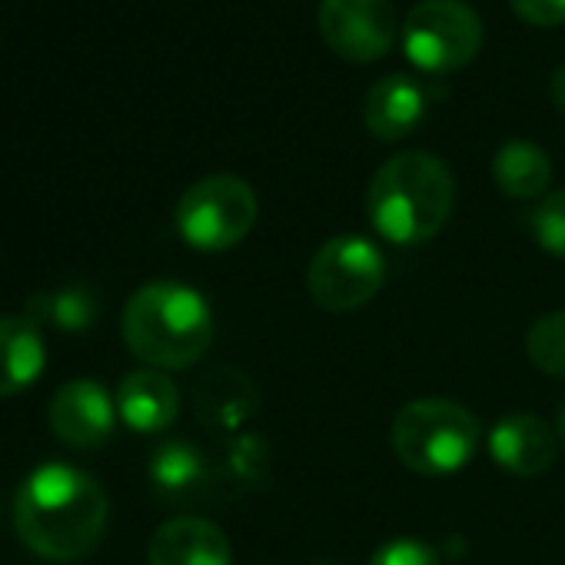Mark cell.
Returning <instances> with one entry per match:
<instances>
[{"instance_id": "obj_12", "label": "cell", "mask_w": 565, "mask_h": 565, "mask_svg": "<svg viewBox=\"0 0 565 565\" xmlns=\"http://www.w3.org/2000/svg\"><path fill=\"white\" fill-rule=\"evenodd\" d=\"M423 117H426V90L409 74L380 77L363 104V124L383 143H396L409 137L423 124Z\"/></svg>"}, {"instance_id": "obj_24", "label": "cell", "mask_w": 565, "mask_h": 565, "mask_svg": "<svg viewBox=\"0 0 565 565\" xmlns=\"http://www.w3.org/2000/svg\"><path fill=\"white\" fill-rule=\"evenodd\" d=\"M555 436H558V443L565 446V406H562L558 416H555Z\"/></svg>"}, {"instance_id": "obj_16", "label": "cell", "mask_w": 565, "mask_h": 565, "mask_svg": "<svg viewBox=\"0 0 565 565\" xmlns=\"http://www.w3.org/2000/svg\"><path fill=\"white\" fill-rule=\"evenodd\" d=\"M24 317L41 330L47 327L61 333H84L100 317V303L94 290L81 287V282H71V287H61V290L34 294L24 307Z\"/></svg>"}, {"instance_id": "obj_20", "label": "cell", "mask_w": 565, "mask_h": 565, "mask_svg": "<svg viewBox=\"0 0 565 565\" xmlns=\"http://www.w3.org/2000/svg\"><path fill=\"white\" fill-rule=\"evenodd\" d=\"M532 236L545 253L565 256V190L539 200L532 213Z\"/></svg>"}, {"instance_id": "obj_13", "label": "cell", "mask_w": 565, "mask_h": 565, "mask_svg": "<svg viewBox=\"0 0 565 565\" xmlns=\"http://www.w3.org/2000/svg\"><path fill=\"white\" fill-rule=\"evenodd\" d=\"M180 413V390L163 370H134L117 390V416L134 433H163Z\"/></svg>"}, {"instance_id": "obj_21", "label": "cell", "mask_w": 565, "mask_h": 565, "mask_svg": "<svg viewBox=\"0 0 565 565\" xmlns=\"http://www.w3.org/2000/svg\"><path fill=\"white\" fill-rule=\"evenodd\" d=\"M370 565H443V558H439V552L429 542L399 535V539L383 542L373 552Z\"/></svg>"}, {"instance_id": "obj_1", "label": "cell", "mask_w": 565, "mask_h": 565, "mask_svg": "<svg viewBox=\"0 0 565 565\" xmlns=\"http://www.w3.org/2000/svg\"><path fill=\"white\" fill-rule=\"evenodd\" d=\"M107 492L104 486L64 462L34 469L14 499V525L21 542L54 562H74L94 552L107 529Z\"/></svg>"}, {"instance_id": "obj_19", "label": "cell", "mask_w": 565, "mask_h": 565, "mask_svg": "<svg viewBox=\"0 0 565 565\" xmlns=\"http://www.w3.org/2000/svg\"><path fill=\"white\" fill-rule=\"evenodd\" d=\"M525 353L535 370L565 380V313L539 317L525 333Z\"/></svg>"}, {"instance_id": "obj_4", "label": "cell", "mask_w": 565, "mask_h": 565, "mask_svg": "<svg viewBox=\"0 0 565 565\" xmlns=\"http://www.w3.org/2000/svg\"><path fill=\"white\" fill-rule=\"evenodd\" d=\"M479 419L452 399H413L393 419V452L419 476H452L476 456Z\"/></svg>"}, {"instance_id": "obj_23", "label": "cell", "mask_w": 565, "mask_h": 565, "mask_svg": "<svg viewBox=\"0 0 565 565\" xmlns=\"http://www.w3.org/2000/svg\"><path fill=\"white\" fill-rule=\"evenodd\" d=\"M548 94H552V104H555V110L565 117V64H562V67H555V74H552V84H548Z\"/></svg>"}, {"instance_id": "obj_11", "label": "cell", "mask_w": 565, "mask_h": 565, "mask_svg": "<svg viewBox=\"0 0 565 565\" xmlns=\"http://www.w3.org/2000/svg\"><path fill=\"white\" fill-rule=\"evenodd\" d=\"M150 565H230L233 548L223 529L200 515H177L157 525L147 545Z\"/></svg>"}, {"instance_id": "obj_3", "label": "cell", "mask_w": 565, "mask_h": 565, "mask_svg": "<svg viewBox=\"0 0 565 565\" xmlns=\"http://www.w3.org/2000/svg\"><path fill=\"white\" fill-rule=\"evenodd\" d=\"M213 310L186 282L157 279L124 307V343L150 370L193 366L213 343Z\"/></svg>"}, {"instance_id": "obj_22", "label": "cell", "mask_w": 565, "mask_h": 565, "mask_svg": "<svg viewBox=\"0 0 565 565\" xmlns=\"http://www.w3.org/2000/svg\"><path fill=\"white\" fill-rule=\"evenodd\" d=\"M509 8L522 24L532 28H562L565 24V0H509Z\"/></svg>"}, {"instance_id": "obj_17", "label": "cell", "mask_w": 565, "mask_h": 565, "mask_svg": "<svg viewBox=\"0 0 565 565\" xmlns=\"http://www.w3.org/2000/svg\"><path fill=\"white\" fill-rule=\"evenodd\" d=\"M256 406V393L243 373L233 370H213L196 386V413L213 426H239Z\"/></svg>"}, {"instance_id": "obj_6", "label": "cell", "mask_w": 565, "mask_h": 565, "mask_svg": "<svg viewBox=\"0 0 565 565\" xmlns=\"http://www.w3.org/2000/svg\"><path fill=\"white\" fill-rule=\"evenodd\" d=\"M482 21L466 0H419L403 21V54L429 77L469 67L482 51Z\"/></svg>"}, {"instance_id": "obj_7", "label": "cell", "mask_w": 565, "mask_h": 565, "mask_svg": "<svg viewBox=\"0 0 565 565\" xmlns=\"http://www.w3.org/2000/svg\"><path fill=\"white\" fill-rule=\"evenodd\" d=\"M383 279L386 259L380 246L356 233L327 239L307 266V290L327 313H350L366 307L383 290Z\"/></svg>"}, {"instance_id": "obj_8", "label": "cell", "mask_w": 565, "mask_h": 565, "mask_svg": "<svg viewBox=\"0 0 565 565\" xmlns=\"http://www.w3.org/2000/svg\"><path fill=\"white\" fill-rule=\"evenodd\" d=\"M320 38L323 44L350 61H383L399 41V18L390 0H320Z\"/></svg>"}, {"instance_id": "obj_14", "label": "cell", "mask_w": 565, "mask_h": 565, "mask_svg": "<svg viewBox=\"0 0 565 565\" xmlns=\"http://www.w3.org/2000/svg\"><path fill=\"white\" fill-rule=\"evenodd\" d=\"M47 366L44 333L28 317H0V399L24 393Z\"/></svg>"}, {"instance_id": "obj_9", "label": "cell", "mask_w": 565, "mask_h": 565, "mask_svg": "<svg viewBox=\"0 0 565 565\" xmlns=\"http://www.w3.org/2000/svg\"><path fill=\"white\" fill-rule=\"evenodd\" d=\"M117 399L94 380H71L51 399V429L74 449H97L110 439Z\"/></svg>"}, {"instance_id": "obj_5", "label": "cell", "mask_w": 565, "mask_h": 565, "mask_svg": "<svg viewBox=\"0 0 565 565\" xmlns=\"http://www.w3.org/2000/svg\"><path fill=\"white\" fill-rule=\"evenodd\" d=\"M259 213L256 193L243 177L213 173L196 180L177 203L173 223L186 246L200 253H223L253 230Z\"/></svg>"}, {"instance_id": "obj_18", "label": "cell", "mask_w": 565, "mask_h": 565, "mask_svg": "<svg viewBox=\"0 0 565 565\" xmlns=\"http://www.w3.org/2000/svg\"><path fill=\"white\" fill-rule=\"evenodd\" d=\"M206 479V459L196 446L173 439L163 443L150 459V482L163 495H186Z\"/></svg>"}, {"instance_id": "obj_15", "label": "cell", "mask_w": 565, "mask_h": 565, "mask_svg": "<svg viewBox=\"0 0 565 565\" xmlns=\"http://www.w3.org/2000/svg\"><path fill=\"white\" fill-rule=\"evenodd\" d=\"M492 180L509 200H535L552 183V160L539 143L509 140L492 157Z\"/></svg>"}, {"instance_id": "obj_10", "label": "cell", "mask_w": 565, "mask_h": 565, "mask_svg": "<svg viewBox=\"0 0 565 565\" xmlns=\"http://www.w3.org/2000/svg\"><path fill=\"white\" fill-rule=\"evenodd\" d=\"M486 446H489L492 462L499 469H505L509 476H519V479L542 476L558 456L555 426H548L545 419L529 416V413H515V416L499 419L489 429Z\"/></svg>"}, {"instance_id": "obj_2", "label": "cell", "mask_w": 565, "mask_h": 565, "mask_svg": "<svg viewBox=\"0 0 565 565\" xmlns=\"http://www.w3.org/2000/svg\"><path fill=\"white\" fill-rule=\"evenodd\" d=\"M452 206V170L436 153L423 150L390 157L373 173L366 193V216L373 230L396 246H416L433 239L449 223Z\"/></svg>"}]
</instances>
